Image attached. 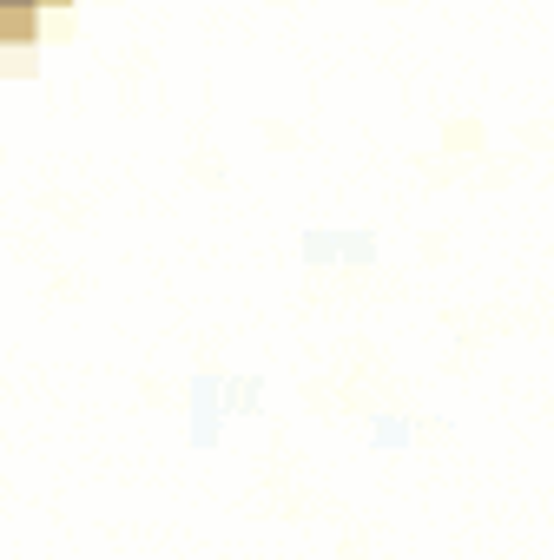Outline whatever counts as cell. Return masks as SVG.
Wrapping results in <instances>:
<instances>
[{"instance_id": "cell-1", "label": "cell", "mask_w": 554, "mask_h": 560, "mask_svg": "<svg viewBox=\"0 0 554 560\" xmlns=\"http://www.w3.org/2000/svg\"><path fill=\"white\" fill-rule=\"evenodd\" d=\"M0 8H47V0H0Z\"/></svg>"}]
</instances>
